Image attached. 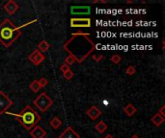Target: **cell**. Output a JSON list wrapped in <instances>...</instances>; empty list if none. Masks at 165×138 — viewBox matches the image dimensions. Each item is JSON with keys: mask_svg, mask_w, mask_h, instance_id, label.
<instances>
[{"mask_svg": "<svg viewBox=\"0 0 165 138\" xmlns=\"http://www.w3.org/2000/svg\"><path fill=\"white\" fill-rule=\"evenodd\" d=\"M89 37V33H74L72 37L63 46L65 51L70 53V55L75 59L76 63H82L96 49V44Z\"/></svg>", "mask_w": 165, "mask_h": 138, "instance_id": "6da1fadb", "label": "cell"}, {"mask_svg": "<svg viewBox=\"0 0 165 138\" xmlns=\"http://www.w3.org/2000/svg\"><path fill=\"white\" fill-rule=\"evenodd\" d=\"M21 29L15 25L11 19L5 18L0 23V42L6 48L10 47L21 36Z\"/></svg>", "mask_w": 165, "mask_h": 138, "instance_id": "7a4b0ae2", "label": "cell"}, {"mask_svg": "<svg viewBox=\"0 0 165 138\" xmlns=\"http://www.w3.org/2000/svg\"><path fill=\"white\" fill-rule=\"evenodd\" d=\"M12 115H14L17 120L21 124V126L27 130H31L41 120V115L29 105L26 106L20 111V113Z\"/></svg>", "mask_w": 165, "mask_h": 138, "instance_id": "3957f363", "label": "cell"}, {"mask_svg": "<svg viewBox=\"0 0 165 138\" xmlns=\"http://www.w3.org/2000/svg\"><path fill=\"white\" fill-rule=\"evenodd\" d=\"M34 105L36 107H38V109L42 112H45L47 110H48L53 105V100L47 96V94L45 92H42V93L38 96V97L34 100Z\"/></svg>", "mask_w": 165, "mask_h": 138, "instance_id": "277c9868", "label": "cell"}, {"mask_svg": "<svg viewBox=\"0 0 165 138\" xmlns=\"http://www.w3.org/2000/svg\"><path fill=\"white\" fill-rule=\"evenodd\" d=\"M70 21L72 28H90L92 25L91 18L89 17H72Z\"/></svg>", "mask_w": 165, "mask_h": 138, "instance_id": "5b68a950", "label": "cell"}, {"mask_svg": "<svg viewBox=\"0 0 165 138\" xmlns=\"http://www.w3.org/2000/svg\"><path fill=\"white\" fill-rule=\"evenodd\" d=\"M14 102L7 96L3 91H0V115L6 113L11 106H13Z\"/></svg>", "mask_w": 165, "mask_h": 138, "instance_id": "8992f818", "label": "cell"}, {"mask_svg": "<svg viewBox=\"0 0 165 138\" xmlns=\"http://www.w3.org/2000/svg\"><path fill=\"white\" fill-rule=\"evenodd\" d=\"M28 59L34 65H35V66H39V65L45 60V57L43 53L40 52L38 49H36L30 54Z\"/></svg>", "mask_w": 165, "mask_h": 138, "instance_id": "52a82bcc", "label": "cell"}, {"mask_svg": "<svg viewBox=\"0 0 165 138\" xmlns=\"http://www.w3.org/2000/svg\"><path fill=\"white\" fill-rule=\"evenodd\" d=\"M91 13V8L89 6H72L71 14L72 15H88Z\"/></svg>", "mask_w": 165, "mask_h": 138, "instance_id": "ba28073f", "label": "cell"}, {"mask_svg": "<svg viewBox=\"0 0 165 138\" xmlns=\"http://www.w3.org/2000/svg\"><path fill=\"white\" fill-rule=\"evenodd\" d=\"M30 135L32 136V138H45L47 136V132L41 126L37 125L30 130Z\"/></svg>", "mask_w": 165, "mask_h": 138, "instance_id": "9c48e42d", "label": "cell"}, {"mask_svg": "<svg viewBox=\"0 0 165 138\" xmlns=\"http://www.w3.org/2000/svg\"><path fill=\"white\" fill-rule=\"evenodd\" d=\"M58 138H80V136L71 126H69L68 128L58 136Z\"/></svg>", "mask_w": 165, "mask_h": 138, "instance_id": "30bf717a", "label": "cell"}, {"mask_svg": "<svg viewBox=\"0 0 165 138\" xmlns=\"http://www.w3.org/2000/svg\"><path fill=\"white\" fill-rule=\"evenodd\" d=\"M86 114L88 115V117H89L91 120H96V119H98L101 115V110L99 109L98 106H92L90 109L86 111Z\"/></svg>", "mask_w": 165, "mask_h": 138, "instance_id": "8fae6325", "label": "cell"}, {"mask_svg": "<svg viewBox=\"0 0 165 138\" xmlns=\"http://www.w3.org/2000/svg\"><path fill=\"white\" fill-rule=\"evenodd\" d=\"M18 8L20 7H18V5L14 1V0H9V1L6 2L5 5H4L5 11L11 15H13L15 13H16V12L18 10Z\"/></svg>", "mask_w": 165, "mask_h": 138, "instance_id": "7c38bea8", "label": "cell"}, {"mask_svg": "<svg viewBox=\"0 0 165 138\" xmlns=\"http://www.w3.org/2000/svg\"><path fill=\"white\" fill-rule=\"evenodd\" d=\"M151 121H152V123H153V124L155 125L156 126H160L164 123L165 118L161 116L160 114L156 113V114L153 115V116L151 118Z\"/></svg>", "mask_w": 165, "mask_h": 138, "instance_id": "4fadbf2b", "label": "cell"}, {"mask_svg": "<svg viewBox=\"0 0 165 138\" xmlns=\"http://www.w3.org/2000/svg\"><path fill=\"white\" fill-rule=\"evenodd\" d=\"M136 111H137V109L132 105V104H128V105L124 106V112L126 114V116H128V117L133 116V115L136 113Z\"/></svg>", "mask_w": 165, "mask_h": 138, "instance_id": "5bb4252c", "label": "cell"}, {"mask_svg": "<svg viewBox=\"0 0 165 138\" xmlns=\"http://www.w3.org/2000/svg\"><path fill=\"white\" fill-rule=\"evenodd\" d=\"M49 125H50L54 129H59L60 126L63 125V122H62V120H61L59 117L55 116V117H53L50 120V122H49Z\"/></svg>", "mask_w": 165, "mask_h": 138, "instance_id": "9a60e30c", "label": "cell"}, {"mask_svg": "<svg viewBox=\"0 0 165 138\" xmlns=\"http://www.w3.org/2000/svg\"><path fill=\"white\" fill-rule=\"evenodd\" d=\"M49 48H50V45H49V43L45 40H43L39 44H38V50L42 53L48 51Z\"/></svg>", "mask_w": 165, "mask_h": 138, "instance_id": "2e32d148", "label": "cell"}, {"mask_svg": "<svg viewBox=\"0 0 165 138\" xmlns=\"http://www.w3.org/2000/svg\"><path fill=\"white\" fill-rule=\"evenodd\" d=\"M107 128H108V126H107L106 123L104 121H99L98 124L95 126V129L98 130V132L101 133V134L104 132L105 130L107 129Z\"/></svg>", "mask_w": 165, "mask_h": 138, "instance_id": "e0dca14e", "label": "cell"}, {"mask_svg": "<svg viewBox=\"0 0 165 138\" xmlns=\"http://www.w3.org/2000/svg\"><path fill=\"white\" fill-rule=\"evenodd\" d=\"M29 87H30V89L34 92V93H36V92H38L41 89V86H40V84H39V83H38L37 80H34L33 82L30 83Z\"/></svg>", "mask_w": 165, "mask_h": 138, "instance_id": "ac0fdd59", "label": "cell"}, {"mask_svg": "<svg viewBox=\"0 0 165 138\" xmlns=\"http://www.w3.org/2000/svg\"><path fill=\"white\" fill-rule=\"evenodd\" d=\"M110 61L111 63H113L114 64H119L122 61V57L119 56V55H116V54H114V55L111 56Z\"/></svg>", "mask_w": 165, "mask_h": 138, "instance_id": "d6986e66", "label": "cell"}, {"mask_svg": "<svg viewBox=\"0 0 165 138\" xmlns=\"http://www.w3.org/2000/svg\"><path fill=\"white\" fill-rule=\"evenodd\" d=\"M65 63H66L67 65H69V66H70V65H72V64H74L75 63H76V60H75V59L72 56H71V55H69L66 59H65Z\"/></svg>", "mask_w": 165, "mask_h": 138, "instance_id": "ffe728a7", "label": "cell"}, {"mask_svg": "<svg viewBox=\"0 0 165 138\" xmlns=\"http://www.w3.org/2000/svg\"><path fill=\"white\" fill-rule=\"evenodd\" d=\"M136 73V68L133 65H129V66L126 69V74L128 76H132Z\"/></svg>", "mask_w": 165, "mask_h": 138, "instance_id": "44dd1931", "label": "cell"}, {"mask_svg": "<svg viewBox=\"0 0 165 138\" xmlns=\"http://www.w3.org/2000/svg\"><path fill=\"white\" fill-rule=\"evenodd\" d=\"M63 77H64V79H66V80H72V78H74V73L72 72L71 69L69 71H67L66 73H64L63 74Z\"/></svg>", "mask_w": 165, "mask_h": 138, "instance_id": "7402d4cb", "label": "cell"}, {"mask_svg": "<svg viewBox=\"0 0 165 138\" xmlns=\"http://www.w3.org/2000/svg\"><path fill=\"white\" fill-rule=\"evenodd\" d=\"M38 83H39L41 88L42 87H45L48 84V80L47 78H45V77H43V78H41V80H38Z\"/></svg>", "mask_w": 165, "mask_h": 138, "instance_id": "603a6c76", "label": "cell"}, {"mask_svg": "<svg viewBox=\"0 0 165 138\" xmlns=\"http://www.w3.org/2000/svg\"><path fill=\"white\" fill-rule=\"evenodd\" d=\"M92 59H93L95 61H97V63H99V61H101L103 59V55H101V54H94L93 57H92Z\"/></svg>", "mask_w": 165, "mask_h": 138, "instance_id": "cb8c5ba5", "label": "cell"}, {"mask_svg": "<svg viewBox=\"0 0 165 138\" xmlns=\"http://www.w3.org/2000/svg\"><path fill=\"white\" fill-rule=\"evenodd\" d=\"M70 69H71L70 66H69V65H67L66 63H63V64L60 66V71L62 72L63 74H64V73H66L67 71H69V70H70Z\"/></svg>", "mask_w": 165, "mask_h": 138, "instance_id": "d4e9b609", "label": "cell"}, {"mask_svg": "<svg viewBox=\"0 0 165 138\" xmlns=\"http://www.w3.org/2000/svg\"><path fill=\"white\" fill-rule=\"evenodd\" d=\"M164 109H165V106L163 105L162 106L160 107V109H159V111H158V112H157V113H158V114H160L161 116H162V117H164V118H165V112H164Z\"/></svg>", "mask_w": 165, "mask_h": 138, "instance_id": "484cf974", "label": "cell"}, {"mask_svg": "<svg viewBox=\"0 0 165 138\" xmlns=\"http://www.w3.org/2000/svg\"><path fill=\"white\" fill-rule=\"evenodd\" d=\"M104 138H114V137H113L112 135H111V134H107V135H106Z\"/></svg>", "mask_w": 165, "mask_h": 138, "instance_id": "4316f807", "label": "cell"}, {"mask_svg": "<svg viewBox=\"0 0 165 138\" xmlns=\"http://www.w3.org/2000/svg\"><path fill=\"white\" fill-rule=\"evenodd\" d=\"M131 138H139V137H138L137 135H132V136H131Z\"/></svg>", "mask_w": 165, "mask_h": 138, "instance_id": "83f0119b", "label": "cell"}, {"mask_svg": "<svg viewBox=\"0 0 165 138\" xmlns=\"http://www.w3.org/2000/svg\"><path fill=\"white\" fill-rule=\"evenodd\" d=\"M128 3H133V1H130V0H128V1H126Z\"/></svg>", "mask_w": 165, "mask_h": 138, "instance_id": "f1b7e54d", "label": "cell"}]
</instances>
